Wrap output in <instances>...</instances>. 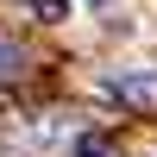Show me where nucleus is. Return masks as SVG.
Returning <instances> with one entry per match:
<instances>
[{
	"instance_id": "1",
	"label": "nucleus",
	"mask_w": 157,
	"mask_h": 157,
	"mask_svg": "<svg viewBox=\"0 0 157 157\" xmlns=\"http://www.w3.org/2000/svg\"><path fill=\"white\" fill-rule=\"evenodd\" d=\"M101 94L120 101V107H132V113H157V69H151V63L107 69V75H101Z\"/></svg>"
},
{
	"instance_id": "2",
	"label": "nucleus",
	"mask_w": 157,
	"mask_h": 157,
	"mask_svg": "<svg viewBox=\"0 0 157 157\" xmlns=\"http://www.w3.org/2000/svg\"><path fill=\"white\" fill-rule=\"evenodd\" d=\"M19 69H25V57L13 44H0V82H19Z\"/></svg>"
},
{
	"instance_id": "3",
	"label": "nucleus",
	"mask_w": 157,
	"mask_h": 157,
	"mask_svg": "<svg viewBox=\"0 0 157 157\" xmlns=\"http://www.w3.org/2000/svg\"><path fill=\"white\" fill-rule=\"evenodd\" d=\"M38 13H44V19H63V13H69V0H38Z\"/></svg>"
}]
</instances>
